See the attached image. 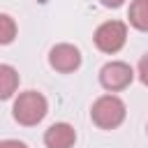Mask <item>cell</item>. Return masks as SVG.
Returning a JSON list of instances; mask_svg holds the SVG:
<instances>
[{"label": "cell", "instance_id": "cell-10", "mask_svg": "<svg viewBox=\"0 0 148 148\" xmlns=\"http://www.w3.org/2000/svg\"><path fill=\"white\" fill-rule=\"evenodd\" d=\"M139 76H141V81L148 86V53L139 60Z\"/></svg>", "mask_w": 148, "mask_h": 148}, {"label": "cell", "instance_id": "cell-12", "mask_svg": "<svg viewBox=\"0 0 148 148\" xmlns=\"http://www.w3.org/2000/svg\"><path fill=\"white\" fill-rule=\"evenodd\" d=\"M104 7H120L123 5V0H99Z\"/></svg>", "mask_w": 148, "mask_h": 148}, {"label": "cell", "instance_id": "cell-1", "mask_svg": "<svg viewBox=\"0 0 148 148\" xmlns=\"http://www.w3.org/2000/svg\"><path fill=\"white\" fill-rule=\"evenodd\" d=\"M46 111H49V104H46L44 95L37 90H25L14 102V120L25 125V127L42 123Z\"/></svg>", "mask_w": 148, "mask_h": 148}, {"label": "cell", "instance_id": "cell-6", "mask_svg": "<svg viewBox=\"0 0 148 148\" xmlns=\"http://www.w3.org/2000/svg\"><path fill=\"white\" fill-rule=\"evenodd\" d=\"M74 141H76V132H74V127L67 125V123H56V125H51V127L46 130V134H44L46 148H72Z\"/></svg>", "mask_w": 148, "mask_h": 148}, {"label": "cell", "instance_id": "cell-5", "mask_svg": "<svg viewBox=\"0 0 148 148\" xmlns=\"http://www.w3.org/2000/svg\"><path fill=\"white\" fill-rule=\"evenodd\" d=\"M49 62H51L53 69L67 74V72H74V69L81 65V53H79V49L72 46V44H58V46L51 49Z\"/></svg>", "mask_w": 148, "mask_h": 148}, {"label": "cell", "instance_id": "cell-2", "mask_svg": "<svg viewBox=\"0 0 148 148\" xmlns=\"http://www.w3.org/2000/svg\"><path fill=\"white\" fill-rule=\"evenodd\" d=\"M92 123L102 130H113L125 120V104L116 95H104L92 104Z\"/></svg>", "mask_w": 148, "mask_h": 148}, {"label": "cell", "instance_id": "cell-9", "mask_svg": "<svg viewBox=\"0 0 148 148\" xmlns=\"http://www.w3.org/2000/svg\"><path fill=\"white\" fill-rule=\"evenodd\" d=\"M16 37V23L9 14H0V44H9Z\"/></svg>", "mask_w": 148, "mask_h": 148}, {"label": "cell", "instance_id": "cell-8", "mask_svg": "<svg viewBox=\"0 0 148 148\" xmlns=\"http://www.w3.org/2000/svg\"><path fill=\"white\" fill-rule=\"evenodd\" d=\"M130 23L136 30L148 32V0H134L130 5Z\"/></svg>", "mask_w": 148, "mask_h": 148}, {"label": "cell", "instance_id": "cell-4", "mask_svg": "<svg viewBox=\"0 0 148 148\" xmlns=\"http://www.w3.org/2000/svg\"><path fill=\"white\" fill-rule=\"evenodd\" d=\"M132 79H134L132 67H130L127 62H120V60L106 62V65L102 67V72H99V83H102L106 90H111V92L127 88V86L132 83Z\"/></svg>", "mask_w": 148, "mask_h": 148}, {"label": "cell", "instance_id": "cell-11", "mask_svg": "<svg viewBox=\"0 0 148 148\" xmlns=\"http://www.w3.org/2000/svg\"><path fill=\"white\" fill-rule=\"evenodd\" d=\"M0 148H28L23 141H16V139H7V141H0Z\"/></svg>", "mask_w": 148, "mask_h": 148}, {"label": "cell", "instance_id": "cell-3", "mask_svg": "<svg viewBox=\"0 0 148 148\" xmlns=\"http://www.w3.org/2000/svg\"><path fill=\"white\" fill-rule=\"evenodd\" d=\"M127 25L123 21H106L95 30V46L104 53H118L125 46Z\"/></svg>", "mask_w": 148, "mask_h": 148}, {"label": "cell", "instance_id": "cell-7", "mask_svg": "<svg viewBox=\"0 0 148 148\" xmlns=\"http://www.w3.org/2000/svg\"><path fill=\"white\" fill-rule=\"evenodd\" d=\"M18 88V72L12 65H0V99H7Z\"/></svg>", "mask_w": 148, "mask_h": 148}]
</instances>
